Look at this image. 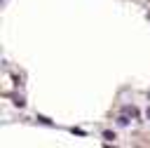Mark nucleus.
<instances>
[{"label": "nucleus", "mask_w": 150, "mask_h": 148, "mask_svg": "<svg viewBox=\"0 0 150 148\" xmlns=\"http://www.w3.org/2000/svg\"><path fill=\"white\" fill-rule=\"evenodd\" d=\"M122 113H127V115H134V117L138 115V110H136L134 106H124V108H122Z\"/></svg>", "instance_id": "obj_1"}, {"label": "nucleus", "mask_w": 150, "mask_h": 148, "mask_svg": "<svg viewBox=\"0 0 150 148\" xmlns=\"http://www.w3.org/2000/svg\"><path fill=\"white\" fill-rule=\"evenodd\" d=\"M117 122H120L122 127H124V125H129V117H127V113H124V115H120V117H117Z\"/></svg>", "instance_id": "obj_2"}, {"label": "nucleus", "mask_w": 150, "mask_h": 148, "mask_svg": "<svg viewBox=\"0 0 150 148\" xmlns=\"http://www.w3.org/2000/svg\"><path fill=\"white\" fill-rule=\"evenodd\" d=\"M103 139L105 141H115V132H103Z\"/></svg>", "instance_id": "obj_3"}, {"label": "nucleus", "mask_w": 150, "mask_h": 148, "mask_svg": "<svg viewBox=\"0 0 150 148\" xmlns=\"http://www.w3.org/2000/svg\"><path fill=\"white\" fill-rule=\"evenodd\" d=\"M38 122H42V125H52V120L45 117V115H38Z\"/></svg>", "instance_id": "obj_4"}, {"label": "nucleus", "mask_w": 150, "mask_h": 148, "mask_svg": "<svg viewBox=\"0 0 150 148\" xmlns=\"http://www.w3.org/2000/svg\"><path fill=\"white\" fill-rule=\"evenodd\" d=\"M148 117H150V108H148Z\"/></svg>", "instance_id": "obj_5"}]
</instances>
